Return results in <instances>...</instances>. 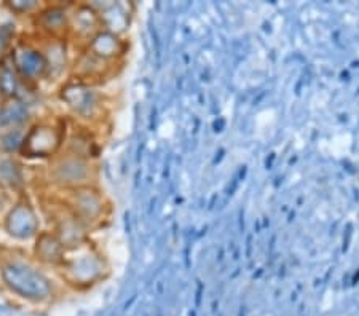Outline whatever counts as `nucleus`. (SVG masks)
I'll use <instances>...</instances> for the list:
<instances>
[{"mask_svg":"<svg viewBox=\"0 0 359 316\" xmlns=\"http://www.w3.org/2000/svg\"><path fill=\"white\" fill-rule=\"evenodd\" d=\"M100 15L102 29L121 36L130 26V5L120 2L91 4Z\"/></svg>","mask_w":359,"mask_h":316,"instance_id":"nucleus-19","label":"nucleus"},{"mask_svg":"<svg viewBox=\"0 0 359 316\" xmlns=\"http://www.w3.org/2000/svg\"><path fill=\"white\" fill-rule=\"evenodd\" d=\"M97 176L100 171L95 160L66 152H61L45 163L42 171V181L51 193H65L80 187L96 186Z\"/></svg>","mask_w":359,"mask_h":316,"instance_id":"nucleus-4","label":"nucleus"},{"mask_svg":"<svg viewBox=\"0 0 359 316\" xmlns=\"http://www.w3.org/2000/svg\"><path fill=\"white\" fill-rule=\"evenodd\" d=\"M37 39V37H36ZM48 64V83H61L69 77L72 45L67 39H37Z\"/></svg>","mask_w":359,"mask_h":316,"instance_id":"nucleus-12","label":"nucleus"},{"mask_svg":"<svg viewBox=\"0 0 359 316\" xmlns=\"http://www.w3.org/2000/svg\"><path fill=\"white\" fill-rule=\"evenodd\" d=\"M97 139L91 126L74 122L69 118L67 135L62 152L77 155V157L95 160L97 157Z\"/></svg>","mask_w":359,"mask_h":316,"instance_id":"nucleus-15","label":"nucleus"},{"mask_svg":"<svg viewBox=\"0 0 359 316\" xmlns=\"http://www.w3.org/2000/svg\"><path fill=\"white\" fill-rule=\"evenodd\" d=\"M46 208H48L46 209V216L50 219L48 228L53 230L66 249H74L91 240L90 230L77 217H74L53 193H51L48 203H46Z\"/></svg>","mask_w":359,"mask_h":316,"instance_id":"nucleus-9","label":"nucleus"},{"mask_svg":"<svg viewBox=\"0 0 359 316\" xmlns=\"http://www.w3.org/2000/svg\"><path fill=\"white\" fill-rule=\"evenodd\" d=\"M53 195L90 232L102 227V224L109 219V214H111V203L101 188L97 187V184Z\"/></svg>","mask_w":359,"mask_h":316,"instance_id":"nucleus-6","label":"nucleus"},{"mask_svg":"<svg viewBox=\"0 0 359 316\" xmlns=\"http://www.w3.org/2000/svg\"><path fill=\"white\" fill-rule=\"evenodd\" d=\"M16 198V195L11 193L7 187H4L2 184H0V219H2L5 212L11 206Z\"/></svg>","mask_w":359,"mask_h":316,"instance_id":"nucleus-24","label":"nucleus"},{"mask_svg":"<svg viewBox=\"0 0 359 316\" xmlns=\"http://www.w3.org/2000/svg\"><path fill=\"white\" fill-rule=\"evenodd\" d=\"M102 29L100 15L91 4H72L69 20V42L74 48H82Z\"/></svg>","mask_w":359,"mask_h":316,"instance_id":"nucleus-11","label":"nucleus"},{"mask_svg":"<svg viewBox=\"0 0 359 316\" xmlns=\"http://www.w3.org/2000/svg\"><path fill=\"white\" fill-rule=\"evenodd\" d=\"M43 4L45 2H40V0H8L2 4V8L10 16H13V20L31 21L42 10Z\"/></svg>","mask_w":359,"mask_h":316,"instance_id":"nucleus-21","label":"nucleus"},{"mask_svg":"<svg viewBox=\"0 0 359 316\" xmlns=\"http://www.w3.org/2000/svg\"><path fill=\"white\" fill-rule=\"evenodd\" d=\"M0 228L16 243H32L42 232V216L27 192L15 198L10 208L0 219Z\"/></svg>","mask_w":359,"mask_h":316,"instance_id":"nucleus-8","label":"nucleus"},{"mask_svg":"<svg viewBox=\"0 0 359 316\" xmlns=\"http://www.w3.org/2000/svg\"><path fill=\"white\" fill-rule=\"evenodd\" d=\"M69 118L42 117L27 126L18 157L22 162L48 163L62 152L67 135Z\"/></svg>","mask_w":359,"mask_h":316,"instance_id":"nucleus-3","label":"nucleus"},{"mask_svg":"<svg viewBox=\"0 0 359 316\" xmlns=\"http://www.w3.org/2000/svg\"><path fill=\"white\" fill-rule=\"evenodd\" d=\"M71 5L65 2H45L42 10L29 21L32 26V36L37 39H67Z\"/></svg>","mask_w":359,"mask_h":316,"instance_id":"nucleus-10","label":"nucleus"},{"mask_svg":"<svg viewBox=\"0 0 359 316\" xmlns=\"http://www.w3.org/2000/svg\"><path fill=\"white\" fill-rule=\"evenodd\" d=\"M20 39V34L16 32L15 26L11 22L0 21V61L7 60L11 48Z\"/></svg>","mask_w":359,"mask_h":316,"instance_id":"nucleus-23","label":"nucleus"},{"mask_svg":"<svg viewBox=\"0 0 359 316\" xmlns=\"http://www.w3.org/2000/svg\"><path fill=\"white\" fill-rule=\"evenodd\" d=\"M34 93L22 83L18 74L7 60L0 61V101L7 99H27V95Z\"/></svg>","mask_w":359,"mask_h":316,"instance_id":"nucleus-20","label":"nucleus"},{"mask_svg":"<svg viewBox=\"0 0 359 316\" xmlns=\"http://www.w3.org/2000/svg\"><path fill=\"white\" fill-rule=\"evenodd\" d=\"M0 287L34 308H46L62 294V284L56 275L34 261L29 252L15 248H0Z\"/></svg>","mask_w":359,"mask_h":316,"instance_id":"nucleus-1","label":"nucleus"},{"mask_svg":"<svg viewBox=\"0 0 359 316\" xmlns=\"http://www.w3.org/2000/svg\"><path fill=\"white\" fill-rule=\"evenodd\" d=\"M56 97L74 122L93 126L102 120L104 99L95 85L66 78L57 86Z\"/></svg>","mask_w":359,"mask_h":316,"instance_id":"nucleus-5","label":"nucleus"},{"mask_svg":"<svg viewBox=\"0 0 359 316\" xmlns=\"http://www.w3.org/2000/svg\"><path fill=\"white\" fill-rule=\"evenodd\" d=\"M0 8H2V5H0Z\"/></svg>","mask_w":359,"mask_h":316,"instance_id":"nucleus-25","label":"nucleus"},{"mask_svg":"<svg viewBox=\"0 0 359 316\" xmlns=\"http://www.w3.org/2000/svg\"><path fill=\"white\" fill-rule=\"evenodd\" d=\"M114 71V64L100 60L86 48H75V55H72L71 71L67 78L79 80V82L88 85H100L106 80Z\"/></svg>","mask_w":359,"mask_h":316,"instance_id":"nucleus-13","label":"nucleus"},{"mask_svg":"<svg viewBox=\"0 0 359 316\" xmlns=\"http://www.w3.org/2000/svg\"><path fill=\"white\" fill-rule=\"evenodd\" d=\"M83 48L91 51L100 60L115 66L126 55V51H128V43H126L123 36L101 29L96 36L90 39V42Z\"/></svg>","mask_w":359,"mask_h":316,"instance_id":"nucleus-16","label":"nucleus"},{"mask_svg":"<svg viewBox=\"0 0 359 316\" xmlns=\"http://www.w3.org/2000/svg\"><path fill=\"white\" fill-rule=\"evenodd\" d=\"M66 248L61 243V240L56 237V233L50 228H43L42 232L37 235V238L32 241L31 252L34 261L40 263L43 268L55 272V270L61 266L65 261Z\"/></svg>","mask_w":359,"mask_h":316,"instance_id":"nucleus-14","label":"nucleus"},{"mask_svg":"<svg viewBox=\"0 0 359 316\" xmlns=\"http://www.w3.org/2000/svg\"><path fill=\"white\" fill-rule=\"evenodd\" d=\"M36 117L27 99L0 101V131L27 128Z\"/></svg>","mask_w":359,"mask_h":316,"instance_id":"nucleus-18","label":"nucleus"},{"mask_svg":"<svg viewBox=\"0 0 359 316\" xmlns=\"http://www.w3.org/2000/svg\"><path fill=\"white\" fill-rule=\"evenodd\" d=\"M8 61L29 90L37 91L40 85L48 82V64L39 40L32 34L20 36L10 51Z\"/></svg>","mask_w":359,"mask_h":316,"instance_id":"nucleus-7","label":"nucleus"},{"mask_svg":"<svg viewBox=\"0 0 359 316\" xmlns=\"http://www.w3.org/2000/svg\"><path fill=\"white\" fill-rule=\"evenodd\" d=\"M26 131L27 128L0 131V153L18 155L21 151L22 141H25Z\"/></svg>","mask_w":359,"mask_h":316,"instance_id":"nucleus-22","label":"nucleus"},{"mask_svg":"<svg viewBox=\"0 0 359 316\" xmlns=\"http://www.w3.org/2000/svg\"><path fill=\"white\" fill-rule=\"evenodd\" d=\"M53 273L62 287L85 292L107 278L109 263L97 245L88 240L77 248L67 249L65 261Z\"/></svg>","mask_w":359,"mask_h":316,"instance_id":"nucleus-2","label":"nucleus"},{"mask_svg":"<svg viewBox=\"0 0 359 316\" xmlns=\"http://www.w3.org/2000/svg\"><path fill=\"white\" fill-rule=\"evenodd\" d=\"M0 184L16 195L26 193L27 191V172L26 165L18 155L0 153Z\"/></svg>","mask_w":359,"mask_h":316,"instance_id":"nucleus-17","label":"nucleus"}]
</instances>
